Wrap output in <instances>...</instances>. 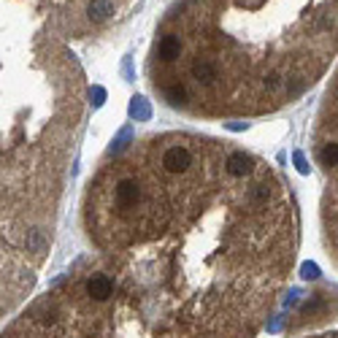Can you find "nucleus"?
Instances as JSON below:
<instances>
[{
	"label": "nucleus",
	"mask_w": 338,
	"mask_h": 338,
	"mask_svg": "<svg viewBox=\"0 0 338 338\" xmlns=\"http://www.w3.org/2000/svg\"><path fill=\"white\" fill-rule=\"evenodd\" d=\"M182 52H184V41L176 32L162 36L160 44H157V60H160L162 65H176L178 60H182Z\"/></svg>",
	"instance_id": "obj_1"
},
{
	"label": "nucleus",
	"mask_w": 338,
	"mask_h": 338,
	"mask_svg": "<svg viewBox=\"0 0 338 338\" xmlns=\"http://www.w3.org/2000/svg\"><path fill=\"white\" fill-rule=\"evenodd\" d=\"M114 0H90L87 3V19L92 24H100L106 19L114 16Z\"/></svg>",
	"instance_id": "obj_2"
},
{
	"label": "nucleus",
	"mask_w": 338,
	"mask_h": 338,
	"mask_svg": "<svg viewBox=\"0 0 338 338\" xmlns=\"http://www.w3.org/2000/svg\"><path fill=\"white\" fill-rule=\"evenodd\" d=\"M130 114L136 116V119H149L152 116V108H149V103L144 100V98H132V106H130Z\"/></svg>",
	"instance_id": "obj_3"
},
{
	"label": "nucleus",
	"mask_w": 338,
	"mask_h": 338,
	"mask_svg": "<svg viewBox=\"0 0 338 338\" xmlns=\"http://www.w3.org/2000/svg\"><path fill=\"white\" fill-rule=\"evenodd\" d=\"M295 165H298V170H300V174H308V162H306V157H303V152H295Z\"/></svg>",
	"instance_id": "obj_4"
},
{
	"label": "nucleus",
	"mask_w": 338,
	"mask_h": 338,
	"mask_svg": "<svg viewBox=\"0 0 338 338\" xmlns=\"http://www.w3.org/2000/svg\"><path fill=\"white\" fill-rule=\"evenodd\" d=\"M92 98H95V106H100L103 98H106V92H103L100 87H95V90H92Z\"/></svg>",
	"instance_id": "obj_5"
}]
</instances>
